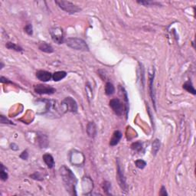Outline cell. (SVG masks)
Masks as SVG:
<instances>
[{
  "mask_svg": "<svg viewBox=\"0 0 196 196\" xmlns=\"http://www.w3.org/2000/svg\"><path fill=\"white\" fill-rule=\"evenodd\" d=\"M59 173L61 176L62 177L64 185L67 192H69L70 195H77L76 185L77 180L76 176L72 173L71 170L67 166H63L60 168Z\"/></svg>",
  "mask_w": 196,
  "mask_h": 196,
  "instance_id": "cell-1",
  "label": "cell"
},
{
  "mask_svg": "<svg viewBox=\"0 0 196 196\" xmlns=\"http://www.w3.org/2000/svg\"><path fill=\"white\" fill-rule=\"evenodd\" d=\"M65 43L68 47L77 51H89V47L87 42L83 39L78 38H68L65 40Z\"/></svg>",
  "mask_w": 196,
  "mask_h": 196,
  "instance_id": "cell-2",
  "label": "cell"
},
{
  "mask_svg": "<svg viewBox=\"0 0 196 196\" xmlns=\"http://www.w3.org/2000/svg\"><path fill=\"white\" fill-rule=\"evenodd\" d=\"M55 3L58 5V7L61 8L63 11L66 12L67 13H69V14H75V13L80 11V8L77 5L74 4L70 2L64 1V0H56Z\"/></svg>",
  "mask_w": 196,
  "mask_h": 196,
  "instance_id": "cell-3",
  "label": "cell"
},
{
  "mask_svg": "<svg viewBox=\"0 0 196 196\" xmlns=\"http://www.w3.org/2000/svg\"><path fill=\"white\" fill-rule=\"evenodd\" d=\"M61 111L63 112H71V113H76L77 111V104L76 101L73 99L72 97H68L64 98L61 104Z\"/></svg>",
  "mask_w": 196,
  "mask_h": 196,
  "instance_id": "cell-4",
  "label": "cell"
},
{
  "mask_svg": "<svg viewBox=\"0 0 196 196\" xmlns=\"http://www.w3.org/2000/svg\"><path fill=\"white\" fill-rule=\"evenodd\" d=\"M116 177H117V181L119 182V185L121 188L122 191L126 192L127 185L126 182V178L124 176V173H123V168L121 166V162H120V159H116Z\"/></svg>",
  "mask_w": 196,
  "mask_h": 196,
  "instance_id": "cell-5",
  "label": "cell"
},
{
  "mask_svg": "<svg viewBox=\"0 0 196 196\" xmlns=\"http://www.w3.org/2000/svg\"><path fill=\"white\" fill-rule=\"evenodd\" d=\"M110 106L113 110V112L117 116H122L125 111V106L123 102L120 101L118 98H113L110 101Z\"/></svg>",
  "mask_w": 196,
  "mask_h": 196,
  "instance_id": "cell-6",
  "label": "cell"
},
{
  "mask_svg": "<svg viewBox=\"0 0 196 196\" xmlns=\"http://www.w3.org/2000/svg\"><path fill=\"white\" fill-rule=\"evenodd\" d=\"M50 34H51V39L53 42L57 43L58 44H62L64 41V32L63 29L59 27H55L50 30Z\"/></svg>",
  "mask_w": 196,
  "mask_h": 196,
  "instance_id": "cell-7",
  "label": "cell"
},
{
  "mask_svg": "<svg viewBox=\"0 0 196 196\" xmlns=\"http://www.w3.org/2000/svg\"><path fill=\"white\" fill-rule=\"evenodd\" d=\"M70 161L73 165L80 166L84 163V156L81 152L76 150H73L70 154Z\"/></svg>",
  "mask_w": 196,
  "mask_h": 196,
  "instance_id": "cell-8",
  "label": "cell"
},
{
  "mask_svg": "<svg viewBox=\"0 0 196 196\" xmlns=\"http://www.w3.org/2000/svg\"><path fill=\"white\" fill-rule=\"evenodd\" d=\"M34 90L36 94H53L55 92V88L50 87L49 85H44V84H37L34 86Z\"/></svg>",
  "mask_w": 196,
  "mask_h": 196,
  "instance_id": "cell-9",
  "label": "cell"
},
{
  "mask_svg": "<svg viewBox=\"0 0 196 196\" xmlns=\"http://www.w3.org/2000/svg\"><path fill=\"white\" fill-rule=\"evenodd\" d=\"M154 77H155V70H153L152 73H149V88L151 100H152V104H153L155 109H156V95H155V91L153 87Z\"/></svg>",
  "mask_w": 196,
  "mask_h": 196,
  "instance_id": "cell-10",
  "label": "cell"
},
{
  "mask_svg": "<svg viewBox=\"0 0 196 196\" xmlns=\"http://www.w3.org/2000/svg\"><path fill=\"white\" fill-rule=\"evenodd\" d=\"M36 77L39 80L43 82H47L52 78V75L49 71L46 70H39L36 72Z\"/></svg>",
  "mask_w": 196,
  "mask_h": 196,
  "instance_id": "cell-11",
  "label": "cell"
},
{
  "mask_svg": "<svg viewBox=\"0 0 196 196\" xmlns=\"http://www.w3.org/2000/svg\"><path fill=\"white\" fill-rule=\"evenodd\" d=\"M36 140H37L38 145L41 148H47L49 146V140H48L47 136L44 134L38 133Z\"/></svg>",
  "mask_w": 196,
  "mask_h": 196,
  "instance_id": "cell-12",
  "label": "cell"
},
{
  "mask_svg": "<svg viewBox=\"0 0 196 196\" xmlns=\"http://www.w3.org/2000/svg\"><path fill=\"white\" fill-rule=\"evenodd\" d=\"M87 135L91 138H94L97 133V126L94 122H89L87 126Z\"/></svg>",
  "mask_w": 196,
  "mask_h": 196,
  "instance_id": "cell-13",
  "label": "cell"
},
{
  "mask_svg": "<svg viewBox=\"0 0 196 196\" xmlns=\"http://www.w3.org/2000/svg\"><path fill=\"white\" fill-rule=\"evenodd\" d=\"M121 138H122L121 132L119 131V130H116V131H114V133H113L112 138L111 139V141H110V145H111V147L116 146L119 143Z\"/></svg>",
  "mask_w": 196,
  "mask_h": 196,
  "instance_id": "cell-14",
  "label": "cell"
},
{
  "mask_svg": "<svg viewBox=\"0 0 196 196\" xmlns=\"http://www.w3.org/2000/svg\"><path fill=\"white\" fill-rule=\"evenodd\" d=\"M120 90V91L122 92V94H123V99H124V101H125V104H124V106H125V112H126V117L127 119V117H128V113H129V100H128V95H127V93L126 91L125 90L124 87H123L122 86H120L119 87Z\"/></svg>",
  "mask_w": 196,
  "mask_h": 196,
  "instance_id": "cell-15",
  "label": "cell"
},
{
  "mask_svg": "<svg viewBox=\"0 0 196 196\" xmlns=\"http://www.w3.org/2000/svg\"><path fill=\"white\" fill-rule=\"evenodd\" d=\"M43 160H44L45 164L49 168H51L54 167V160L53 156L49 153H45L43 156Z\"/></svg>",
  "mask_w": 196,
  "mask_h": 196,
  "instance_id": "cell-16",
  "label": "cell"
},
{
  "mask_svg": "<svg viewBox=\"0 0 196 196\" xmlns=\"http://www.w3.org/2000/svg\"><path fill=\"white\" fill-rule=\"evenodd\" d=\"M39 49L43 52L48 53V54H51V53L54 52V49L51 47V45H50V44L46 42H41L39 45Z\"/></svg>",
  "mask_w": 196,
  "mask_h": 196,
  "instance_id": "cell-17",
  "label": "cell"
},
{
  "mask_svg": "<svg viewBox=\"0 0 196 196\" xmlns=\"http://www.w3.org/2000/svg\"><path fill=\"white\" fill-rule=\"evenodd\" d=\"M67 76V73L63 70H60V71L54 72L52 75V78L54 81H60L61 80Z\"/></svg>",
  "mask_w": 196,
  "mask_h": 196,
  "instance_id": "cell-18",
  "label": "cell"
},
{
  "mask_svg": "<svg viewBox=\"0 0 196 196\" xmlns=\"http://www.w3.org/2000/svg\"><path fill=\"white\" fill-rule=\"evenodd\" d=\"M183 88L185 90L188 91V93H191V94H193V95H195L196 94V90L191 80H188V81H186L183 84Z\"/></svg>",
  "mask_w": 196,
  "mask_h": 196,
  "instance_id": "cell-19",
  "label": "cell"
},
{
  "mask_svg": "<svg viewBox=\"0 0 196 196\" xmlns=\"http://www.w3.org/2000/svg\"><path fill=\"white\" fill-rule=\"evenodd\" d=\"M160 145H161V142L160 140H158V139H156L152 142V154L153 156H156V154L158 153L159 150V148H160Z\"/></svg>",
  "mask_w": 196,
  "mask_h": 196,
  "instance_id": "cell-20",
  "label": "cell"
},
{
  "mask_svg": "<svg viewBox=\"0 0 196 196\" xmlns=\"http://www.w3.org/2000/svg\"><path fill=\"white\" fill-rule=\"evenodd\" d=\"M114 92H115V87H114V86L113 85V84L111 83V82H107V83H106L105 94H106V95H108V96L113 95V94H114Z\"/></svg>",
  "mask_w": 196,
  "mask_h": 196,
  "instance_id": "cell-21",
  "label": "cell"
},
{
  "mask_svg": "<svg viewBox=\"0 0 196 196\" xmlns=\"http://www.w3.org/2000/svg\"><path fill=\"white\" fill-rule=\"evenodd\" d=\"M6 48H7V49H8L14 50V51H18V52H21V51H23L22 48L20 47V46L17 45V44H15V43H13V42L6 43Z\"/></svg>",
  "mask_w": 196,
  "mask_h": 196,
  "instance_id": "cell-22",
  "label": "cell"
},
{
  "mask_svg": "<svg viewBox=\"0 0 196 196\" xmlns=\"http://www.w3.org/2000/svg\"><path fill=\"white\" fill-rule=\"evenodd\" d=\"M0 177H1V179L3 181H6L8 179V173L6 172V168H5V166L3 164H1V171H0Z\"/></svg>",
  "mask_w": 196,
  "mask_h": 196,
  "instance_id": "cell-23",
  "label": "cell"
},
{
  "mask_svg": "<svg viewBox=\"0 0 196 196\" xmlns=\"http://www.w3.org/2000/svg\"><path fill=\"white\" fill-rule=\"evenodd\" d=\"M131 149L136 152H141L142 150V144L140 142H133L131 145Z\"/></svg>",
  "mask_w": 196,
  "mask_h": 196,
  "instance_id": "cell-24",
  "label": "cell"
},
{
  "mask_svg": "<svg viewBox=\"0 0 196 196\" xmlns=\"http://www.w3.org/2000/svg\"><path fill=\"white\" fill-rule=\"evenodd\" d=\"M135 164L137 168H140V169H142V168H145L146 166H147V162L144 160H142V159H138V160H137L135 162Z\"/></svg>",
  "mask_w": 196,
  "mask_h": 196,
  "instance_id": "cell-25",
  "label": "cell"
},
{
  "mask_svg": "<svg viewBox=\"0 0 196 196\" xmlns=\"http://www.w3.org/2000/svg\"><path fill=\"white\" fill-rule=\"evenodd\" d=\"M111 188V185L109 182H104V185H103V188H104V191L106 192V195H110V193L108 192H109Z\"/></svg>",
  "mask_w": 196,
  "mask_h": 196,
  "instance_id": "cell-26",
  "label": "cell"
},
{
  "mask_svg": "<svg viewBox=\"0 0 196 196\" xmlns=\"http://www.w3.org/2000/svg\"><path fill=\"white\" fill-rule=\"evenodd\" d=\"M25 32L28 34V35H32L33 34V28H32V24H28L25 27Z\"/></svg>",
  "mask_w": 196,
  "mask_h": 196,
  "instance_id": "cell-27",
  "label": "cell"
},
{
  "mask_svg": "<svg viewBox=\"0 0 196 196\" xmlns=\"http://www.w3.org/2000/svg\"><path fill=\"white\" fill-rule=\"evenodd\" d=\"M139 4L144 5V6H152V5H159V3H154L152 1H137Z\"/></svg>",
  "mask_w": 196,
  "mask_h": 196,
  "instance_id": "cell-28",
  "label": "cell"
},
{
  "mask_svg": "<svg viewBox=\"0 0 196 196\" xmlns=\"http://www.w3.org/2000/svg\"><path fill=\"white\" fill-rule=\"evenodd\" d=\"M0 122H1V123H6V124H12V123H13L9 120H8L7 118L5 116H3V115H1V116H0Z\"/></svg>",
  "mask_w": 196,
  "mask_h": 196,
  "instance_id": "cell-29",
  "label": "cell"
},
{
  "mask_svg": "<svg viewBox=\"0 0 196 196\" xmlns=\"http://www.w3.org/2000/svg\"><path fill=\"white\" fill-rule=\"evenodd\" d=\"M20 158H21L22 159H23V160H27V159H28V152H27V150L23 151V152H22L21 155H20Z\"/></svg>",
  "mask_w": 196,
  "mask_h": 196,
  "instance_id": "cell-30",
  "label": "cell"
},
{
  "mask_svg": "<svg viewBox=\"0 0 196 196\" xmlns=\"http://www.w3.org/2000/svg\"><path fill=\"white\" fill-rule=\"evenodd\" d=\"M159 195H162V196H166L168 195V193L166 192V187L165 186H162L161 187V190H160V192H159Z\"/></svg>",
  "mask_w": 196,
  "mask_h": 196,
  "instance_id": "cell-31",
  "label": "cell"
},
{
  "mask_svg": "<svg viewBox=\"0 0 196 196\" xmlns=\"http://www.w3.org/2000/svg\"><path fill=\"white\" fill-rule=\"evenodd\" d=\"M147 112H148V113H149V117H150V119H151V121H152V126H154V123H153V120H152V114H151V112H150V109H149V106H148V105H147Z\"/></svg>",
  "mask_w": 196,
  "mask_h": 196,
  "instance_id": "cell-32",
  "label": "cell"
},
{
  "mask_svg": "<svg viewBox=\"0 0 196 196\" xmlns=\"http://www.w3.org/2000/svg\"><path fill=\"white\" fill-rule=\"evenodd\" d=\"M1 82H2V83H6V84L12 83L11 81H9V80H8V79L5 78L4 77H1Z\"/></svg>",
  "mask_w": 196,
  "mask_h": 196,
  "instance_id": "cell-33",
  "label": "cell"
}]
</instances>
